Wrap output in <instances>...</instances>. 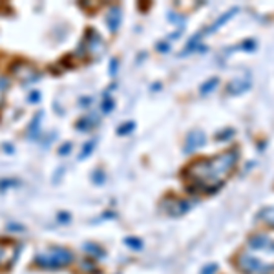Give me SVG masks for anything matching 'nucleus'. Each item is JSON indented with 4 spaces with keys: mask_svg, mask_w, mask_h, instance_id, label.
<instances>
[{
    "mask_svg": "<svg viewBox=\"0 0 274 274\" xmlns=\"http://www.w3.org/2000/svg\"><path fill=\"white\" fill-rule=\"evenodd\" d=\"M238 157H240V152L236 148L234 150H227L219 156L212 157V159H207V161L205 159L196 161L192 167H188V174L196 181H199V185L203 188L216 190L219 186V179H223L236 167Z\"/></svg>",
    "mask_w": 274,
    "mask_h": 274,
    "instance_id": "1",
    "label": "nucleus"
},
{
    "mask_svg": "<svg viewBox=\"0 0 274 274\" xmlns=\"http://www.w3.org/2000/svg\"><path fill=\"white\" fill-rule=\"evenodd\" d=\"M75 262V256L70 249L64 247H51L46 251H40L35 258V265L40 269H48V271H55V269H64Z\"/></svg>",
    "mask_w": 274,
    "mask_h": 274,
    "instance_id": "2",
    "label": "nucleus"
},
{
    "mask_svg": "<svg viewBox=\"0 0 274 274\" xmlns=\"http://www.w3.org/2000/svg\"><path fill=\"white\" fill-rule=\"evenodd\" d=\"M236 267L243 274H274V265L260 260L251 252H241L236 258Z\"/></svg>",
    "mask_w": 274,
    "mask_h": 274,
    "instance_id": "3",
    "label": "nucleus"
},
{
    "mask_svg": "<svg viewBox=\"0 0 274 274\" xmlns=\"http://www.w3.org/2000/svg\"><path fill=\"white\" fill-rule=\"evenodd\" d=\"M249 247L267 252V254H274V240H271L267 234H254L252 238H249Z\"/></svg>",
    "mask_w": 274,
    "mask_h": 274,
    "instance_id": "4",
    "label": "nucleus"
},
{
    "mask_svg": "<svg viewBox=\"0 0 274 274\" xmlns=\"http://www.w3.org/2000/svg\"><path fill=\"white\" fill-rule=\"evenodd\" d=\"M251 88V79L249 77H241V79H236L234 83L229 84V93H243L247 90Z\"/></svg>",
    "mask_w": 274,
    "mask_h": 274,
    "instance_id": "5",
    "label": "nucleus"
},
{
    "mask_svg": "<svg viewBox=\"0 0 274 274\" xmlns=\"http://www.w3.org/2000/svg\"><path fill=\"white\" fill-rule=\"evenodd\" d=\"M205 143V134L201 132H192L188 135V139H186V152L188 150H196L197 146H201Z\"/></svg>",
    "mask_w": 274,
    "mask_h": 274,
    "instance_id": "6",
    "label": "nucleus"
},
{
    "mask_svg": "<svg viewBox=\"0 0 274 274\" xmlns=\"http://www.w3.org/2000/svg\"><path fill=\"white\" fill-rule=\"evenodd\" d=\"M260 221H263L265 225L269 227H273L274 229V207H263L256 216Z\"/></svg>",
    "mask_w": 274,
    "mask_h": 274,
    "instance_id": "7",
    "label": "nucleus"
},
{
    "mask_svg": "<svg viewBox=\"0 0 274 274\" xmlns=\"http://www.w3.org/2000/svg\"><path fill=\"white\" fill-rule=\"evenodd\" d=\"M236 13H238V7H234V9H230V11H227V13H225V15H223V17L218 18V20H216V22H214L212 26H210V29H208V33H212L214 29L221 28V26H223L225 22H229L230 17H232V15H236Z\"/></svg>",
    "mask_w": 274,
    "mask_h": 274,
    "instance_id": "8",
    "label": "nucleus"
},
{
    "mask_svg": "<svg viewBox=\"0 0 274 274\" xmlns=\"http://www.w3.org/2000/svg\"><path fill=\"white\" fill-rule=\"evenodd\" d=\"M218 83H219L218 79L212 77L207 84H203V86H201V93H210V91H212V88H216V86H218Z\"/></svg>",
    "mask_w": 274,
    "mask_h": 274,
    "instance_id": "9",
    "label": "nucleus"
},
{
    "mask_svg": "<svg viewBox=\"0 0 274 274\" xmlns=\"http://www.w3.org/2000/svg\"><path fill=\"white\" fill-rule=\"evenodd\" d=\"M232 135H234V130H225L223 134L218 135V141H227V139H230Z\"/></svg>",
    "mask_w": 274,
    "mask_h": 274,
    "instance_id": "10",
    "label": "nucleus"
},
{
    "mask_svg": "<svg viewBox=\"0 0 274 274\" xmlns=\"http://www.w3.org/2000/svg\"><path fill=\"white\" fill-rule=\"evenodd\" d=\"M216 269H218V267H216L214 263H210V265H208L207 269H203L201 274H214V273H216Z\"/></svg>",
    "mask_w": 274,
    "mask_h": 274,
    "instance_id": "11",
    "label": "nucleus"
},
{
    "mask_svg": "<svg viewBox=\"0 0 274 274\" xmlns=\"http://www.w3.org/2000/svg\"><path fill=\"white\" fill-rule=\"evenodd\" d=\"M4 260H6V247L4 243H0V265L4 263Z\"/></svg>",
    "mask_w": 274,
    "mask_h": 274,
    "instance_id": "12",
    "label": "nucleus"
}]
</instances>
